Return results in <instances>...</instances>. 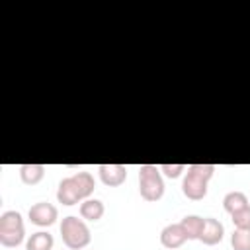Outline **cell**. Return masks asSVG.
Here are the masks:
<instances>
[{
  "instance_id": "6da1fadb",
  "label": "cell",
  "mask_w": 250,
  "mask_h": 250,
  "mask_svg": "<svg viewBox=\"0 0 250 250\" xmlns=\"http://www.w3.org/2000/svg\"><path fill=\"white\" fill-rule=\"evenodd\" d=\"M96 189V180L90 172H76L74 176L62 178L57 188V201L62 205H76L82 203L92 195Z\"/></svg>"
},
{
  "instance_id": "7a4b0ae2",
  "label": "cell",
  "mask_w": 250,
  "mask_h": 250,
  "mask_svg": "<svg viewBox=\"0 0 250 250\" xmlns=\"http://www.w3.org/2000/svg\"><path fill=\"white\" fill-rule=\"evenodd\" d=\"M215 174L213 164H189L182 182V191L188 199L199 201L207 195V184Z\"/></svg>"
},
{
  "instance_id": "3957f363",
  "label": "cell",
  "mask_w": 250,
  "mask_h": 250,
  "mask_svg": "<svg viewBox=\"0 0 250 250\" xmlns=\"http://www.w3.org/2000/svg\"><path fill=\"white\" fill-rule=\"evenodd\" d=\"M61 236H62L64 246L70 248V250H82L92 240L88 225L82 219L74 217V215H68V217L62 219V223H61Z\"/></svg>"
},
{
  "instance_id": "277c9868",
  "label": "cell",
  "mask_w": 250,
  "mask_h": 250,
  "mask_svg": "<svg viewBox=\"0 0 250 250\" xmlns=\"http://www.w3.org/2000/svg\"><path fill=\"white\" fill-rule=\"evenodd\" d=\"M139 193L145 201H158L164 195V180L154 164L139 166Z\"/></svg>"
},
{
  "instance_id": "5b68a950",
  "label": "cell",
  "mask_w": 250,
  "mask_h": 250,
  "mask_svg": "<svg viewBox=\"0 0 250 250\" xmlns=\"http://www.w3.org/2000/svg\"><path fill=\"white\" fill-rule=\"evenodd\" d=\"M25 227L21 213L18 211H4L0 215V244L6 248H16L23 242Z\"/></svg>"
},
{
  "instance_id": "8992f818",
  "label": "cell",
  "mask_w": 250,
  "mask_h": 250,
  "mask_svg": "<svg viewBox=\"0 0 250 250\" xmlns=\"http://www.w3.org/2000/svg\"><path fill=\"white\" fill-rule=\"evenodd\" d=\"M29 221L37 227H51L59 219V211L49 201H37L29 207Z\"/></svg>"
},
{
  "instance_id": "52a82bcc",
  "label": "cell",
  "mask_w": 250,
  "mask_h": 250,
  "mask_svg": "<svg viewBox=\"0 0 250 250\" xmlns=\"http://www.w3.org/2000/svg\"><path fill=\"white\" fill-rule=\"evenodd\" d=\"M98 172H100V180L109 188H117L127 180L125 164H100Z\"/></svg>"
},
{
  "instance_id": "ba28073f",
  "label": "cell",
  "mask_w": 250,
  "mask_h": 250,
  "mask_svg": "<svg viewBox=\"0 0 250 250\" xmlns=\"http://www.w3.org/2000/svg\"><path fill=\"white\" fill-rule=\"evenodd\" d=\"M186 240H188V236H186V230L182 229L180 223H170L160 230V244L168 250L180 248Z\"/></svg>"
},
{
  "instance_id": "9c48e42d",
  "label": "cell",
  "mask_w": 250,
  "mask_h": 250,
  "mask_svg": "<svg viewBox=\"0 0 250 250\" xmlns=\"http://www.w3.org/2000/svg\"><path fill=\"white\" fill-rule=\"evenodd\" d=\"M225 236V227L219 219L215 217H205V229H203V234H201V242L207 244V246H215L223 240Z\"/></svg>"
},
{
  "instance_id": "30bf717a",
  "label": "cell",
  "mask_w": 250,
  "mask_h": 250,
  "mask_svg": "<svg viewBox=\"0 0 250 250\" xmlns=\"http://www.w3.org/2000/svg\"><path fill=\"white\" fill-rule=\"evenodd\" d=\"M180 225L186 230L188 240H199L201 234H203V229H205V219L199 217V215H186L180 221Z\"/></svg>"
},
{
  "instance_id": "8fae6325",
  "label": "cell",
  "mask_w": 250,
  "mask_h": 250,
  "mask_svg": "<svg viewBox=\"0 0 250 250\" xmlns=\"http://www.w3.org/2000/svg\"><path fill=\"white\" fill-rule=\"evenodd\" d=\"M80 217L82 219H86V221H100L102 217H104V213H105V207H104V203L100 201V199H92V197H88V199H84L82 203H80Z\"/></svg>"
},
{
  "instance_id": "7c38bea8",
  "label": "cell",
  "mask_w": 250,
  "mask_h": 250,
  "mask_svg": "<svg viewBox=\"0 0 250 250\" xmlns=\"http://www.w3.org/2000/svg\"><path fill=\"white\" fill-rule=\"evenodd\" d=\"M45 166L43 164H21L20 166V178L25 186H35L43 180Z\"/></svg>"
},
{
  "instance_id": "4fadbf2b",
  "label": "cell",
  "mask_w": 250,
  "mask_h": 250,
  "mask_svg": "<svg viewBox=\"0 0 250 250\" xmlns=\"http://www.w3.org/2000/svg\"><path fill=\"white\" fill-rule=\"evenodd\" d=\"M223 207H225V211L227 213H236V211H240V209H244V207H248V197H246V193L244 191H229L225 197H223Z\"/></svg>"
},
{
  "instance_id": "5bb4252c",
  "label": "cell",
  "mask_w": 250,
  "mask_h": 250,
  "mask_svg": "<svg viewBox=\"0 0 250 250\" xmlns=\"http://www.w3.org/2000/svg\"><path fill=\"white\" fill-rule=\"evenodd\" d=\"M53 234L47 230H37L33 232L27 242H25V250H51L53 248Z\"/></svg>"
},
{
  "instance_id": "9a60e30c",
  "label": "cell",
  "mask_w": 250,
  "mask_h": 250,
  "mask_svg": "<svg viewBox=\"0 0 250 250\" xmlns=\"http://www.w3.org/2000/svg\"><path fill=\"white\" fill-rule=\"evenodd\" d=\"M230 246L232 250H250V230L234 229L230 234Z\"/></svg>"
},
{
  "instance_id": "2e32d148",
  "label": "cell",
  "mask_w": 250,
  "mask_h": 250,
  "mask_svg": "<svg viewBox=\"0 0 250 250\" xmlns=\"http://www.w3.org/2000/svg\"><path fill=\"white\" fill-rule=\"evenodd\" d=\"M230 217H232V225H234V229L250 230V205L244 207V209H240V211H236V213H232Z\"/></svg>"
},
{
  "instance_id": "e0dca14e",
  "label": "cell",
  "mask_w": 250,
  "mask_h": 250,
  "mask_svg": "<svg viewBox=\"0 0 250 250\" xmlns=\"http://www.w3.org/2000/svg\"><path fill=\"white\" fill-rule=\"evenodd\" d=\"M160 172H164V176H168V178H180L182 176V172H186V166L184 164H162L160 166Z\"/></svg>"
}]
</instances>
